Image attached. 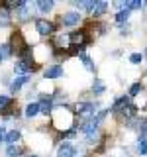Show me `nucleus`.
<instances>
[{
    "label": "nucleus",
    "instance_id": "obj_18",
    "mask_svg": "<svg viewBox=\"0 0 147 157\" xmlns=\"http://www.w3.org/2000/svg\"><path fill=\"white\" fill-rule=\"evenodd\" d=\"M6 153H8V157H18L20 153H22V149H20L18 145H10L6 149Z\"/></svg>",
    "mask_w": 147,
    "mask_h": 157
},
{
    "label": "nucleus",
    "instance_id": "obj_27",
    "mask_svg": "<svg viewBox=\"0 0 147 157\" xmlns=\"http://www.w3.org/2000/svg\"><path fill=\"white\" fill-rule=\"evenodd\" d=\"M141 59H143V55H141V53H131L130 61H131V63H141Z\"/></svg>",
    "mask_w": 147,
    "mask_h": 157
},
{
    "label": "nucleus",
    "instance_id": "obj_2",
    "mask_svg": "<svg viewBox=\"0 0 147 157\" xmlns=\"http://www.w3.org/2000/svg\"><path fill=\"white\" fill-rule=\"evenodd\" d=\"M36 28H37V33H41V36H51L53 29H55V26L51 22H47V20H37Z\"/></svg>",
    "mask_w": 147,
    "mask_h": 157
},
{
    "label": "nucleus",
    "instance_id": "obj_11",
    "mask_svg": "<svg viewBox=\"0 0 147 157\" xmlns=\"http://www.w3.org/2000/svg\"><path fill=\"white\" fill-rule=\"evenodd\" d=\"M106 8H108V4H106V2H96V6H94V10H92L90 14L96 18V16H100V14H104V12H106Z\"/></svg>",
    "mask_w": 147,
    "mask_h": 157
},
{
    "label": "nucleus",
    "instance_id": "obj_29",
    "mask_svg": "<svg viewBox=\"0 0 147 157\" xmlns=\"http://www.w3.org/2000/svg\"><path fill=\"white\" fill-rule=\"evenodd\" d=\"M6 140V132H4V128H0V141Z\"/></svg>",
    "mask_w": 147,
    "mask_h": 157
},
{
    "label": "nucleus",
    "instance_id": "obj_15",
    "mask_svg": "<svg viewBox=\"0 0 147 157\" xmlns=\"http://www.w3.org/2000/svg\"><path fill=\"white\" fill-rule=\"evenodd\" d=\"M127 104H130V98H127V96H122V98H118V100H116V104H114V112H120L122 108H124V106H127Z\"/></svg>",
    "mask_w": 147,
    "mask_h": 157
},
{
    "label": "nucleus",
    "instance_id": "obj_8",
    "mask_svg": "<svg viewBox=\"0 0 147 157\" xmlns=\"http://www.w3.org/2000/svg\"><path fill=\"white\" fill-rule=\"evenodd\" d=\"M63 75V67L61 65H53L45 71V78H55V77H61Z\"/></svg>",
    "mask_w": 147,
    "mask_h": 157
},
{
    "label": "nucleus",
    "instance_id": "obj_28",
    "mask_svg": "<svg viewBox=\"0 0 147 157\" xmlns=\"http://www.w3.org/2000/svg\"><path fill=\"white\" fill-rule=\"evenodd\" d=\"M139 88H141V85H139V82L131 85V88H130V94H131V96H134V94H137V92H139Z\"/></svg>",
    "mask_w": 147,
    "mask_h": 157
},
{
    "label": "nucleus",
    "instance_id": "obj_16",
    "mask_svg": "<svg viewBox=\"0 0 147 157\" xmlns=\"http://www.w3.org/2000/svg\"><path fill=\"white\" fill-rule=\"evenodd\" d=\"M10 53H12L10 45H0V63H2V61H6V59L10 57Z\"/></svg>",
    "mask_w": 147,
    "mask_h": 157
},
{
    "label": "nucleus",
    "instance_id": "obj_30",
    "mask_svg": "<svg viewBox=\"0 0 147 157\" xmlns=\"http://www.w3.org/2000/svg\"><path fill=\"white\" fill-rule=\"evenodd\" d=\"M32 157H37V155H32Z\"/></svg>",
    "mask_w": 147,
    "mask_h": 157
},
{
    "label": "nucleus",
    "instance_id": "obj_13",
    "mask_svg": "<svg viewBox=\"0 0 147 157\" xmlns=\"http://www.w3.org/2000/svg\"><path fill=\"white\" fill-rule=\"evenodd\" d=\"M18 140H20V132L18 130H12V132H8V134H6V141H8L10 145L18 144Z\"/></svg>",
    "mask_w": 147,
    "mask_h": 157
},
{
    "label": "nucleus",
    "instance_id": "obj_7",
    "mask_svg": "<svg viewBox=\"0 0 147 157\" xmlns=\"http://www.w3.org/2000/svg\"><path fill=\"white\" fill-rule=\"evenodd\" d=\"M57 157H75V147L71 144H63L57 151Z\"/></svg>",
    "mask_w": 147,
    "mask_h": 157
},
{
    "label": "nucleus",
    "instance_id": "obj_24",
    "mask_svg": "<svg viewBox=\"0 0 147 157\" xmlns=\"http://www.w3.org/2000/svg\"><path fill=\"white\" fill-rule=\"evenodd\" d=\"M8 104H10V96H4V94H0V110L8 108Z\"/></svg>",
    "mask_w": 147,
    "mask_h": 157
},
{
    "label": "nucleus",
    "instance_id": "obj_21",
    "mask_svg": "<svg viewBox=\"0 0 147 157\" xmlns=\"http://www.w3.org/2000/svg\"><path fill=\"white\" fill-rule=\"evenodd\" d=\"M137 151H139L141 155H145V153H147V137L139 140V144H137Z\"/></svg>",
    "mask_w": 147,
    "mask_h": 157
},
{
    "label": "nucleus",
    "instance_id": "obj_20",
    "mask_svg": "<svg viewBox=\"0 0 147 157\" xmlns=\"http://www.w3.org/2000/svg\"><path fill=\"white\" fill-rule=\"evenodd\" d=\"M134 112H135V108L131 106V104H127V106H124V108L120 110V114H122V116H127V118H130V116H134Z\"/></svg>",
    "mask_w": 147,
    "mask_h": 157
},
{
    "label": "nucleus",
    "instance_id": "obj_25",
    "mask_svg": "<svg viewBox=\"0 0 147 157\" xmlns=\"http://www.w3.org/2000/svg\"><path fill=\"white\" fill-rule=\"evenodd\" d=\"M81 57H82V63H85V67L88 69V71H92V69H94V65H92V61H90V59H88V57L85 55V53H81Z\"/></svg>",
    "mask_w": 147,
    "mask_h": 157
},
{
    "label": "nucleus",
    "instance_id": "obj_6",
    "mask_svg": "<svg viewBox=\"0 0 147 157\" xmlns=\"http://www.w3.org/2000/svg\"><path fill=\"white\" fill-rule=\"evenodd\" d=\"M78 22H81V14L78 12H67L65 16H63V24H65V26H75Z\"/></svg>",
    "mask_w": 147,
    "mask_h": 157
},
{
    "label": "nucleus",
    "instance_id": "obj_14",
    "mask_svg": "<svg viewBox=\"0 0 147 157\" xmlns=\"http://www.w3.org/2000/svg\"><path fill=\"white\" fill-rule=\"evenodd\" d=\"M37 114H39V104H37V102H33V104H28V108H26V116L33 118V116H37Z\"/></svg>",
    "mask_w": 147,
    "mask_h": 157
},
{
    "label": "nucleus",
    "instance_id": "obj_12",
    "mask_svg": "<svg viewBox=\"0 0 147 157\" xmlns=\"http://www.w3.org/2000/svg\"><path fill=\"white\" fill-rule=\"evenodd\" d=\"M14 71H16V73H22V77H24V75H28V73H29V71H32V67H29V65H28V63H24V61H20V63H18V65H16V67H14Z\"/></svg>",
    "mask_w": 147,
    "mask_h": 157
},
{
    "label": "nucleus",
    "instance_id": "obj_26",
    "mask_svg": "<svg viewBox=\"0 0 147 157\" xmlns=\"http://www.w3.org/2000/svg\"><path fill=\"white\" fill-rule=\"evenodd\" d=\"M0 24H2V26H6V24H8V12H6V8L0 12Z\"/></svg>",
    "mask_w": 147,
    "mask_h": 157
},
{
    "label": "nucleus",
    "instance_id": "obj_17",
    "mask_svg": "<svg viewBox=\"0 0 147 157\" xmlns=\"http://www.w3.org/2000/svg\"><path fill=\"white\" fill-rule=\"evenodd\" d=\"M37 6H39V10H41V12H49V10L53 8V2H51V0H41Z\"/></svg>",
    "mask_w": 147,
    "mask_h": 157
},
{
    "label": "nucleus",
    "instance_id": "obj_3",
    "mask_svg": "<svg viewBox=\"0 0 147 157\" xmlns=\"http://www.w3.org/2000/svg\"><path fill=\"white\" fill-rule=\"evenodd\" d=\"M61 112H63V114H57L55 124L61 128V130H63V128H71V124H73V116L69 114L67 110H61Z\"/></svg>",
    "mask_w": 147,
    "mask_h": 157
},
{
    "label": "nucleus",
    "instance_id": "obj_23",
    "mask_svg": "<svg viewBox=\"0 0 147 157\" xmlns=\"http://www.w3.org/2000/svg\"><path fill=\"white\" fill-rule=\"evenodd\" d=\"M92 90H94L96 94L104 92V85H102V81H94V85H92Z\"/></svg>",
    "mask_w": 147,
    "mask_h": 157
},
{
    "label": "nucleus",
    "instance_id": "obj_9",
    "mask_svg": "<svg viewBox=\"0 0 147 157\" xmlns=\"http://www.w3.org/2000/svg\"><path fill=\"white\" fill-rule=\"evenodd\" d=\"M28 81H29V77H28V75H24V77H16V78H14V82H10V88L16 92V90H20V86H22L24 82H28Z\"/></svg>",
    "mask_w": 147,
    "mask_h": 157
},
{
    "label": "nucleus",
    "instance_id": "obj_1",
    "mask_svg": "<svg viewBox=\"0 0 147 157\" xmlns=\"http://www.w3.org/2000/svg\"><path fill=\"white\" fill-rule=\"evenodd\" d=\"M10 49H12V51H18V53H24L28 49L22 32H14L12 33V37H10Z\"/></svg>",
    "mask_w": 147,
    "mask_h": 157
},
{
    "label": "nucleus",
    "instance_id": "obj_19",
    "mask_svg": "<svg viewBox=\"0 0 147 157\" xmlns=\"http://www.w3.org/2000/svg\"><path fill=\"white\" fill-rule=\"evenodd\" d=\"M127 18H130V10H120V12H118V16H116V20L120 24H124Z\"/></svg>",
    "mask_w": 147,
    "mask_h": 157
},
{
    "label": "nucleus",
    "instance_id": "obj_22",
    "mask_svg": "<svg viewBox=\"0 0 147 157\" xmlns=\"http://www.w3.org/2000/svg\"><path fill=\"white\" fill-rule=\"evenodd\" d=\"M143 6V2L141 0H131V2H127V10H137Z\"/></svg>",
    "mask_w": 147,
    "mask_h": 157
},
{
    "label": "nucleus",
    "instance_id": "obj_4",
    "mask_svg": "<svg viewBox=\"0 0 147 157\" xmlns=\"http://www.w3.org/2000/svg\"><path fill=\"white\" fill-rule=\"evenodd\" d=\"M69 41H71L73 45L82 47V45L86 43V36H85V32H73L71 36H69Z\"/></svg>",
    "mask_w": 147,
    "mask_h": 157
},
{
    "label": "nucleus",
    "instance_id": "obj_5",
    "mask_svg": "<svg viewBox=\"0 0 147 157\" xmlns=\"http://www.w3.org/2000/svg\"><path fill=\"white\" fill-rule=\"evenodd\" d=\"M94 110H96V106L94 104H90V102H81V104H77V112L78 114H82V116H92L94 114Z\"/></svg>",
    "mask_w": 147,
    "mask_h": 157
},
{
    "label": "nucleus",
    "instance_id": "obj_10",
    "mask_svg": "<svg viewBox=\"0 0 147 157\" xmlns=\"http://www.w3.org/2000/svg\"><path fill=\"white\" fill-rule=\"evenodd\" d=\"M16 16H18V20H20V22H26V20L29 18V12H28L26 4H24V6H20V8L16 10Z\"/></svg>",
    "mask_w": 147,
    "mask_h": 157
}]
</instances>
